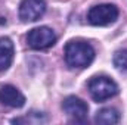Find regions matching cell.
Wrapping results in <instances>:
<instances>
[{"mask_svg":"<svg viewBox=\"0 0 127 125\" xmlns=\"http://www.w3.org/2000/svg\"><path fill=\"white\" fill-rule=\"evenodd\" d=\"M0 103L9 107H22L25 104V97L16 87L4 84L0 85Z\"/></svg>","mask_w":127,"mask_h":125,"instance_id":"cell-7","label":"cell"},{"mask_svg":"<svg viewBox=\"0 0 127 125\" xmlns=\"http://www.w3.org/2000/svg\"><path fill=\"white\" fill-rule=\"evenodd\" d=\"M27 43L34 50H44L56 43V35L49 27H37L28 31Z\"/></svg>","mask_w":127,"mask_h":125,"instance_id":"cell-4","label":"cell"},{"mask_svg":"<svg viewBox=\"0 0 127 125\" xmlns=\"http://www.w3.org/2000/svg\"><path fill=\"white\" fill-rule=\"evenodd\" d=\"M87 88H89V93L92 96V99L95 102H97V103L105 102V100L114 97L118 93L117 83L114 80H111L109 77H106V75H96V77H93L89 81Z\"/></svg>","mask_w":127,"mask_h":125,"instance_id":"cell-2","label":"cell"},{"mask_svg":"<svg viewBox=\"0 0 127 125\" xmlns=\"http://www.w3.org/2000/svg\"><path fill=\"white\" fill-rule=\"evenodd\" d=\"M117 18H118V9L115 4H109V3L93 6L87 13V21L96 27L109 25V24L115 22Z\"/></svg>","mask_w":127,"mask_h":125,"instance_id":"cell-3","label":"cell"},{"mask_svg":"<svg viewBox=\"0 0 127 125\" xmlns=\"http://www.w3.org/2000/svg\"><path fill=\"white\" fill-rule=\"evenodd\" d=\"M62 109L64 112L75 122H84L87 118L89 106L84 100L75 96H68L62 102Z\"/></svg>","mask_w":127,"mask_h":125,"instance_id":"cell-5","label":"cell"},{"mask_svg":"<svg viewBox=\"0 0 127 125\" xmlns=\"http://www.w3.org/2000/svg\"><path fill=\"white\" fill-rule=\"evenodd\" d=\"M95 121L97 124H105V125L118 124L120 122V113L112 107H103L96 113Z\"/></svg>","mask_w":127,"mask_h":125,"instance_id":"cell-9","label":"cell"},{"mask_svg":"<svg viewBox=\"0 0 127 125\" xmlns=\"http://www.w3.org/2000/svg\"><path fill=\"white\" fill-rule=\"evenodd\" d=\"M13 61V43L7 37L0 38V72L6 71Z\"/></svg>","mask_w":127,"mask_h":125,"instance_id":"cell-8","label":"cell"},{"mask_svg":"<svg viewBox=\"0 0 127 125\" xmlns=\"http://www.w3.org/2000/svg\"><path fill=\"white\" fill-rule=\"evenodd\" d=\"M64 58L71 68H87L95 59V49L81 40H71L64 49Z\"/></svg>","mask_w":127,"mask_h":125,"instance_id":"cell-1","label":"cell"},{"mask_svg":"<svg viewBox=\"0 0 127 125\" xmlns=\"http://www.w3.org/2000/svg\"><path fill=\"white\" fill-rule=\"evenodd\" d=\"M112 62H114V66H115L118 71L127 72V49L117 50V52L114 53Z\"/></svg>","mask_w":127,"mask_h":125,"instance_id":"cell-10","label":"cell"},{"mask_svg":"<svg viewBox=\"0 0 127 125\" xmlns=\"http://www.w3.org/2000/svg\"><path fill=\"white\" fill-rule=\"evenodd\" d=\"M46 12L44 0H22L19 4V18L24 22H34L40 19Z\"/></svg>","mask_w":127,"mask_h":125,"instance_id":"cell-6","label":"cell"}]
</instances>
